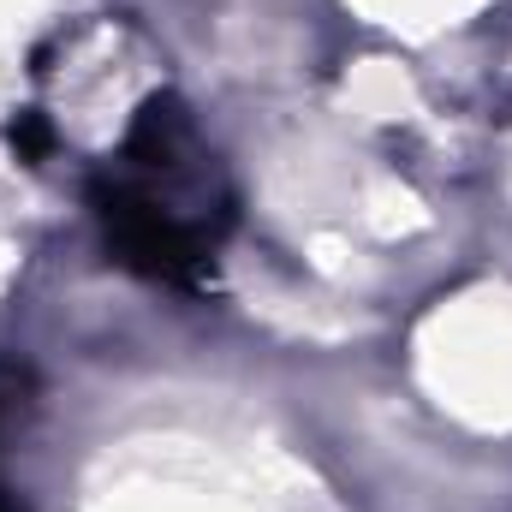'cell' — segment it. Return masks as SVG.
<instances>
[{
	"label": "cell",
	"instance_id": "1",
	"mask_svg": "<svg viewBox=\"0 0 512 512\" xmlns=\"http://www.w3.org/2000/svg\"><path fill=\"white\" fill-rule=\"evenodd\" d=\"M90 203H96V221L108 233V251L126 268L167 280V286H203V262H209L203 239L185 221H173L161 203H149L143 191H131L120 179H96Z\"/></svg>",
	"mask_w": 512,
	"mask_h": 512
},
{
	"label": "cell",
	"instance_id": "2",
	"mask_svg": "<svg viewBox=\"0 0 512 512\" xmlns=\"http://www.w3.org/2000/svg\"><path fill=\"white\" fill-rule=\"evenodd\" d=\"M6 143H12V155H18L24 167H36V161L54 149V126H48L36 108H24V114H12V120H6Z\"/></svg>",
	"mask_w": 512,
	"mask_h": 512
},
{
	"label": "cell",
	"instance_id": "3",
	"mask_svg": "<svg viewBox=\"0 0 512 512\" xmlns=\"http://www.w3.org/2000/svg\"><path fill=\"white\" fill-rule=\"evenodd\" d=\"M0 512H24V507H18V501H12V495H6V489H0Z\"/></svg>",
	"mask_w": 512,
	"mask_h": 512
}]
</instances>
